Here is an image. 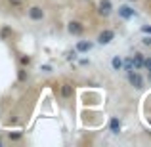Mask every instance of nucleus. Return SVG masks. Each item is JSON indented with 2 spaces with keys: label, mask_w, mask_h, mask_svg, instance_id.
<instances>
[{
  "label": "nucleus",
  "mask_w": 151,
  "mask_h": 147,
  "mask_svg": "<svg viewBox=\"0 0 151 147\" xmlns=\"http://www.w3.org/2000/svg\"><path fill=\"white\" fill-rule=\"evenodd\" d=\"M128 80H130V84L136 86V88H142V86H144V80H142V77H140L138 73H134V71H130V73H128Z\"/></svg>",
  "instance_id": "1"
},
{
  "label": "nucleus",
  "mask_w": 151,
  "mask_h": 147,
  "mask_svg": "<svg viewBox=\"0 0 151 147\" xmlns=\"http://www.w3.org/2000/svg\"><path fill=\"white\" fill-rule=\"evenodd\" d=\"M113 38H115L113 31H103V33H100V37H98V42H100V44H109Z\"/></svg>",
  "instance_id": "2"
},
{
  "label": "nucleus",
  "mask_w": 151,
  "mask_h": 147,
  "mask_svg": "<svg viewBox=\"0 0 151 147\" xmlns=\"http://www.w3.org/2000/svg\"><path fill=\"white\" fill-rule=\"evenodd\" d=\"M29 17H31V19H35V21L42 19V17H44V11H42V8H38V6H33V8L29 10Z\"/></svg>",
  "instance_id": "3"
},
{
  "label": "nucleus",
  "mask_w": 151,
  "mask_h": 147,
  "mask_svg": "<svg viewBox=\"0 0 151 147\" xmlns=\"http://www.w3.org/2000/svg\"><path fill=\"white\" fill-rule=\"evenodd\" d=\"M69 33H71V34H82V33H84V27H82V23L71 21V23H69Z\"/></svg>",
  "instance_id": "4"
},
{
  "label": "nucleus",
  "mask_w": 151,
  "mask_h": 147,
  "mask_svg": "<svg viewBox=\"0 0 151 147\" xmlns=\"http://www.w3.org/2000/svg\"><path fill=\"white\" fill-rule=\"evenodd\" d=\"M111 10H113V6H111V0H101V2H100V14H101V15H109Z\"/></svg>",
  "instance_id": "5"
},
{
  "label": "nucleus",
  "mask_w": 151,
  "mask_h": 147,
  "mask_svg": "<svg viewBox=\"0 0 151 147\" xmlns=\"http://www.w3.org/2000/svg\"><path fill=\"white\" fill-rule=\"evenodd\" d=\"M119 15L124 19H130V17H134V10L130 6H121L119 8Z\"/></svg>",
  "instance_id": "6"
},
{
  "label": "nucleus",
  "mask_w": 151,
  "mask_h": 147,
  "mask_svg": "<svg viewBox=\"0 0 151 147\" xmlns=\"http://www.w3.org/2000/svg\"><path fill=\"white\" fill-rule=\"evenodd\" d=\"M109 128H111V132H113V134H119V132H121V120H119V118H111Z\"/></svg>",
  "instance_id": "7"
},
{
  "label": "nucleus",
  "mask_w": 151,
  "mask_h": 147,
  "mask_svg": "<svg viewBox=\"0 0 151 147\" xmlns=\"http://www.w3.org/2000/svg\"><path fill=\"white\" fill-rule=\"evenodd\" d=\"M132 61H134V69H142V67H144V55H142V54H136L132 57Z\"/></svg>",
  "instance_id": "8"
},
{
  "label": "nucleus",
  "mask_w": 151,
  "mask_h": 147,
  "mask_svg": "<svg viewBox=\"0 0 151 147\" xmlns=\"http://www.w3.org/2000/svg\"><path fill=\"white\" fill-rule=\"evenodd\" d=\"M90 50H92V44L86 42V40H81L77 44V52H90Z\"/></svg>",
  "instance_id": "9"
},
{
  "label": "nucleus",
  "mask_w": 151,
  "mask_h": 147,
  "mask_svg": "<svg viewBox=\"0 0 151 147\" xmlns=\"http://www.w3.org/2000/svg\"><path fill=\"white\" fill-rule=\"evenodd\" d=\"M61 96L63 98H71V96H73V88H71V84H63L61 86Z\"/></svg>",
  "instance_id": "10"
},
{
  "label": "nucleus",
  "mask_w": 151,
  "mask_h": 147,
  "mask_svg": "<svg viewBox=\"0 0 151 147\" xmlns=\"http://www.w3.org/2000/svg\"><path fill=\"white\" fill-rule=\"evenodd\" d=\"M122 69H124L126 73L134 71V61H132V59H126V61H122Z\"/></svg>",
  "instance_id": "11"
},
{
  "label": "nucleus",
  "mask_w": 151,
  "mask_h": 147,
  "mask_svg": "<svg viewBox=\"0 0 151 147\" xmlns=\"http://www.w3.org/2000/svg\"><path fill=\"white\" fill-rule=\"evenodd\" d=\"M111 65H113V69H115V71L122 69V59H119V57H113V59H111Z\"/></svg>",
  "instance_id": "12"
},
{
  "label": "nucleus",
  "mask_w": 151,
  "mask_h": 147,
  "mask_svg": "<svg viewBox=\"0 0 151 147\" xmlns=\"http://www.w3.org/2000/svg\"><path fill=\"white\" fill-rule=\"evenodd\" d=\"M77 55H78V52H77V50H73V52H67L65 57L69 59V61H73V59H77Z\"/></svg>",
  "instance_id": "13"
},
{
  "label": "nucleus",
  "mask_w": 151,
  "mask_h": 147,
  "mask_svg": "<svg viewBox=\"0 0 151 147\" xmlns=\"http://www.w3.org/2000/svg\"><path fill=\"white\" fill-rule=\"evenodd\" d=\"M19 61H21V65H29V63H31V57H29V55H21V57H19Z\"/></svg>",
  "instance_id": "14"
},
{
  "label": "nucleus",
  "mask_w": 151,
  "mask_h": 147,
  "mask_svg": "<svg viewBox=\"0 0 151 147\" xmlns=\"http://www.w3.org/2000/svg\"><path fill=\"white\" fill-rule=\"evenodd\" d=\"M0 37H2V38H8V37H10V27H4L2 33H0Z\"/></svg>",
  "instance_id": "15"
},
{
  "label": "nucleus",
  "mask_w": 151,
  "mask_h": 147,
  "mask_svg": "<svg viewBox=\"0 0 151 147\" xmlns=\"http://www.w3.org/2000/svg\"><path fill=\"white\" fill-rule=\"evenodd\" d=\"M144 67L151 73V57H149V59H144Z\"/></svg>",
  "instance_id": "16"
},
{
  "label": "nucleus",
  "mask_w": 151,
  "mask_h": 147,
  "mask_svg": "<svg viewBox=\"0 0 151 147\" xmlns=\"http://www.w3.org/2000/svg\"><path fill=\"white\" fill-rule=\"evenodd\" d=\"M142 44H144V46H151V37H145V38H142Z\"/></svg>",
  "instance_id": "17"
},
{
  "label": "nucleus",
  "mask_w": 151,
  "mask_h": 147,
  "mask_svg": "<svg viewBox=\"0 0 151 147\" xmlns=\"http://www.w3.org/2000/svg\"><path fill=\"white\" fill-rule=\"evenodd\" d=\"M25 78H27L25 71H23V69H19V80H25Z\"/></svg>",
  "instance_id": "18"
},
{
  "label": "nucleus",
  "mask_w": 151,
  "mask_h": 147,
  "mask_svg": "<svg viewBox=\"0 0 151 147\" xmlns=\"http://www.w3.org/2000/svg\"><path fill=\"white\" fill-rule=\"evenodd\" d=\"M142 31H144V33H147V34H151V27L149 25H144V27H142Z\"/></svg>",
  "instance_id": "19"
},
{
  "label": "nucleus",
  "mask_w": 151,
  "mask_h": 147,
  "mask_svg": "<svg viewBox=\"0 0 151 147\" xmlns=\"http://www.w3.org/2000/svg\"><path fill=\"white\" fill-rule=\"evenodd\" d=\"M21 2H23V0H10V4H14V6H19Z\"/></svg>",
  "instance_id": "20"
},
{
  "label": "nucleus",
  "mask_w": 151,
  "mask_h": 147,
  "mask_svg": "<svg viewBox=\"0 0 151 147\" xmlns=\"http://www.w3.org/2000/svg\"><path fill=\"white\" fill-rule=\"evenodd\" d=\"M42 71H46V73H50V71H52V67H50V65H42Z\"/></svg>",
  "instance_id": "21"
}]
</instances>
